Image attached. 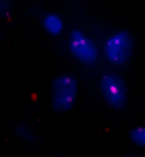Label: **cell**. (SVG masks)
Returning <instances> with one entry per match:
<instances>
[{
  "label": "cell",
  "mask_w": 145,
  "mask_h": 157,
  "mask_svg": "<svg viewBox=\"0 0 145 157\" xmlns=\"http://www.w3.org/2000/svg\"><path fill=\"white\" fill-rule=\"evenodd\" d=\"M134 42L129 32L118 31L112 34L104 45V52L112 64L122 65L130 59Z\"/></svg>",
  "instance_id": "7a4b0ae2"
},
{
  "label": "cell",
  "mask_w": 145,
  "mask_h": 157,
  "mask_svg": "<svg viewBox=\"0 0 145 157\" xmlns=\"http://www.w3.org/2000/svg\"><path fill=\"white\" fill-rule=\"evenodd\" d=\"M52 109L55 112L64 113L74 107L78 83L76 78L70 75H63L56 78L51 83Z\"/></svg>",
  "instance_id": "6da1fadb"
},
{
  "label": "cell",
  "mask_w": 145,
  "mask_h": 157,
  "mask_svg": "<svg viewBox=\"0 0 145 157\" xmlns=\"http://www.w3.org/2000/svg\"><path fill=\"white\" fill-rule=\"evenodd\" d=\"M101 91L105 100L114 109H122L127 102V87L124 80L115 73H106L101 80Z\"/></svg>",
  "instance_id": "3957f363"
},
{
  "label": "cell",
  "mask_w": 145,
  "mask_h": 157,
  "mask_svg": "<svg viewBox=\"0 0 145 157\" xmlns=\"http://www.w3.org/2000/svg\"><path fill=\"white\" fill-rule=\"evenodd\" d=\"M16 134L24 139L25 141H33L34 140V133L26 125H19L16 129Z\"/></svg>",
  "instance_id": "52a82bcc"
},
{
  "label": "cell",
  "mask_w": 145,
  "mask_h": 157,
  "mask_svg": "<svg viewBox=\"0 0 145 157\" xmlns=\"http://www.w3.org/2000/svg\"><path fill=\"white\" fill-rule=\"evenodd\" d=\"M43 26L51 35H58L63 30V21L55 14H48L43 20Z\"/></svg>",
  "instance_id": "5b68a950"
},
{
  "label": "cell",
  "mask_w": 145,
  "mask_h": 157,
  "mask_svg": "<svg viewBox=\"0 0 145 157\" xmlns=\"http://www.w3.org/2000/svg\"><path fill=\"white\" fill-rule=\"evenodd\" d=\"M130 138L132 142L136 146L145 147V125L135 127L130 132Z\"/></svg>",
  "instance_id": "8992f818"
},
{
  "label": "cell",
  "mask_w": 145,
  "mask_h": 157,
  "mask_svg": "<svg viewBox=\"0 0 145 157\" xmlns=\"http://www.w3.org/2000/svg\"><path fill=\"white\" fill-rule=\"evenodd\" d=\"M69 48L76 59L91 65L98 60V49L94 42L78 29L72 30L69 37Z\"/></svg>",
  "instance_id": "277c9868"
}]
</instances>
